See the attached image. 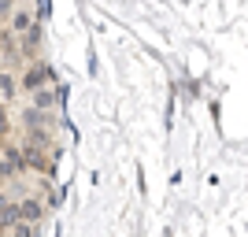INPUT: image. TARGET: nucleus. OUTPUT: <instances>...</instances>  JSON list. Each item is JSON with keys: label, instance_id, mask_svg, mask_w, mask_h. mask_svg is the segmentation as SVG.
I'll return each instance as SVG.
<instances>
[{"label": "nucleus", "instance_id": "6", "mask_svg": "<svg viewBox=\"0 0 248 237\" xmlns=\"http://www.w3.org/2000/svg\"><path fill=\"white\" fill-rule=\"evenodd\" d=\"M19 96V74H11V71H0V100L8 104Z\"/></svg>", "mask_w": 248, "mask_h": 237}, {"label": "nucleus", "instance_id": "1", "mask_svg": "<svg viewBox=\"0 0 248 237\" xmlns=\"http://www.w3.org/2000/svg\"><path fill=\"white\" fill-rule=\"evenodd\" d=\"M56 74H52V67L45 60H33L26 63V71L19 74V93H33V89H41V85H48Z\"/></svg>", "mask_w": 248, "mask_h": 237}, {"label": "nucleus", "instance_id": "10", "mask_svg": "<svg viewBox=\"0 0 248 237\" xmlns=\"http://www.w3.org/2000/svg\"><path fill=\"white\" fill-rule=\"evenodd\" d=\"M15 174H22L19 163H11L8 156H0V182H8V178H15Z\"/></svg>", "mask_w": 248, "mask_h": 237}, {"label": "nucleus", "instance_id": "12", "mask_svg": "<svg viewBox=\"0 0 248 237\" xmlns=\"http://www.w3.org/2000/svg\"><path fill=\"white\" fill-rule=\"evenodd\" d=\"M4 200H8V196H4V182H0V204H4Z\"/></svg>", "mask_w": 248, "mask_h": 237}, {"label": "nucleus", "instance_id": "11", "mask_svg": "<svg viewBox=\"0 0 248 237\" xmlns=\"http://www.w3.org/2000/svg\"><path fill=\"white\" fill-rule=\"evenodd\" d=\"M11 11H15V0H0V22H4V19H8V15H11Z\"/></svg>", "mask_w": 248, "mask_h": 237}, {"label": "nucleus", "instance_id": "8", "mask_svg": "<svg viewBox=\"0 0 248 237\" xmlns=\"http://www.w3.org/2000/svg\"><path fill=\"white\" fill-rule=\"evenodd\" d=\"M15 222H19V204H15V200H4V204H0V234L8 226H15Z\"/></svg>", "mask_w": 248, "mask_h": 237}, {"label": "nucleus", "instance_id": "3", "mask_svg": "<svg viewBox=\"0 0 248 237\" xmlns=\"http://www.w3.org/2000/svg\"><path fill=\"white\" fill-rule=\"evenodd\" d=\"M22 171H52L41 144H22Z\"/></svg>", "mask_w": 248, "mask_h": 237}, {"label": "nucleus", "instance_id": "9", "mask_svg": "<svg viewBox=\"0 0 248 237\" xmlns=\"http://www.w3.org/2000/svg\"><path fill=\"white\" fill-rule=\"evenodd\" d=\"M4 234H8V237H41V230L33 226V222H22V219H19V222H15V226H8Z\"/></svg>", "mask_w": 248, "mask_h": 237}, {"label": "nucleus", "instance_id": "5", "mask_svg": "<svg viewBox=\"0 0 248 237\" xmlns=\"http://www.w3.org/2000/svg\"><path fill=\"white\" fill-rule=\"evenodd\" d=\"M15 204H19V219H22V222H33V226H41L45 211H48L41 200H15Z\"/></svg>", "mask_w": 248, "mask_h": 237}, {"label": "nucleus", "instance_id": "2", "mask_svg": "<svg viewBox=\"0 0 248 237\" xmlns=\"http://www.w3.org/2000/svg\"><path fill=\"white\" fill-rule=\"evenodd\" d=\"M4 22H8V30L15 33V37H22V33L30 30L33 22H41V19H37V15H33V11L26 8V4H15V11H11V15H8Z\"/></svg>", "mask_w": 248, "mask_h": 237}, {"label": "nucleus", "instance_id": "7", "mask_svg": "<svg viewBox=\"0 0 248 237\" xmlns=\"http://www.w3.org/2000/svg\"><path fill=\"white\" fill-rule=\"evenodd\" d=\"M52 123H56L52 111H37V108H26V111H22V126H52Z\"/></svg>", "mask_w": 248, "mask_h": 237}, {"label": "nucleus", "instance_id": "4", "mask_svg": "<svg viewBox=\"0 0 248 237\" xmlns=\"http://www.w3.org/2000/svg\"><path fill=\"white\" fill-rule=\"evenodd\" d=\"M33 100H30V108H37V111H52V108H56V104H60V89H56V85H41V89H33Z\"/></svg>", "mask_w": 248, "mask_h": 237}, {"label": "nucleus", "instance_id": "13", "mask_svg": "<svg viewBox=\"0 0 248 237\" xmlns=\"http://www.w3.org/2000/svg\"><path fill=\"white\" fill-rule=\"evenodd\" d=\"M15 4H30V0H15Z\"/></svg>", "mask_w": 248, "mask_h": 237}]
</instances>
